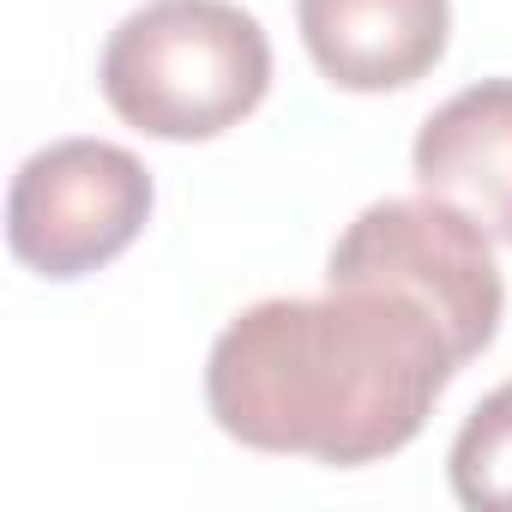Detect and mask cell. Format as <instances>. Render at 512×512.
Segmentation results:
<instances>
[{
  "mask_svg": "<svg viewBox=\"0 0 512 512\" xmlns=\"http://www.w3.org/2000/svg\"><path fill=\"white\" fill-rule=\"evenodd\" d=\"M458 356L434 314L398 290H332L253 302L205 362L217 428L253 452H296L356 470L404 452Z\"/></svg>",
  "mask_w": 512,
  "mask_h": 512,
  "instance_id": "6da1fadb",
  "label": "cell"
},
{
  "mask_svg": "<svg viewBox=\"0 0 512 512\" xmlns=\"http://www.w3.org/2000/svg\"><path fill=\"white\" fill-rule=\"evenodd\" d=\"M109 109L151 139H217L260 109L272 43L235 0H151L103 49Z\"/></svg>",
  "mask_w": 512,
  "mask_h": 512,
  "instance_id": "7a4b0ae2",
  "label": "cell"
},
{
  "mask_svg": "<svg viewBox=\"0 0 512 512\" xmlns=\"http://www.w3.org/2000/svg\"><path fill=\"white\" fill-rule=\"evenodd\" d=\"M332 290H398L434 314L458 368L482 356L506 314V284L488 253V235L446 199H380L332 247Z\"/></svg>",
  "mask_w": 512,
  "mask_h": 512,
  "instance_id": "3957f363",
  "label": "cell"
},
{
  "mask_svg": "<svg viewBox=\"0 0 512 512\" xmlns=\"http://www.w3.org/2000/svg\"><path fill=\"white\" fill-rule=\"evenodd\" d=\"M151 217V169L109 139H61L37 151L7 193V241L43 278H85L139 241Z\"/></svg>",
  "mask_w": 512,
  "mask_h": 512,
  "instance_id": "277c9868",
  "label": "cell"
},
{
  "mask_svg": "<svg viewBox=\"0 0 512 512\" xmlns=\"http://www.w3.org/2000/svg\"><path fill=\"white\" fill-rule=\"evenodd\" d=\"M314 67L344 91H398L446 55V0H296Z\"/></svg>",
  "mask_w": 512,
  "mask_h": 512,
  "instance_id": "5b68a950",
  "label": "cell"
},
{
  "mask_svg": "<svg viewBox=\"0 0 512 512\" xmlns=\"http://www.w3.org/2000/svg\"><path fill=\"white\" fill-rule=\"evenodd\" d=\"M410 163L422 193L458 205L488 241L512 247V79H482L440 103Z\"/></svg>",
  "mask_w": 512,
  "mask_h": 512,
  "instance_id": "8992f818",
  "label": "cell"
},
{
  "mask_svg": "<svg viewBox=\"0 0 512 512\" xmlns=\"http://www.w3.org/2000/svg\"><path fill=\"white\" fill-rule=\"evenodd\" d=\"M452 494L476 512H512V380L494 386L452 440Z\"/></svg>",
  "mask_w": 512,
  "mask_h": 512,
  "instance_id": "52a82bcc",
  "label": "cell"
}]
</instances>
